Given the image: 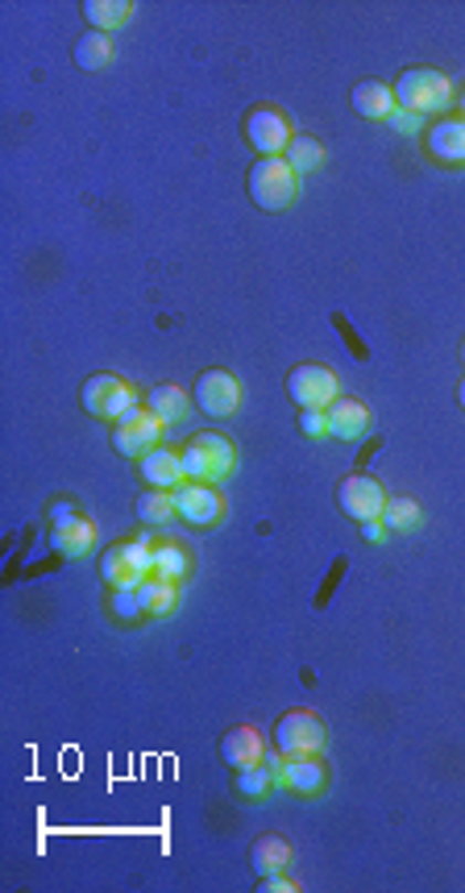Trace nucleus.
<instances>
[{"instance_id": "30", "label": "nucleus", "mask_w": 465, "mask_h": 893, "mask_svg": "<svg viewBox=\"0 0 465 893\" xmlns=\"http://www.w3.org/2000/svg\"><path fill=\"white\" fill-rule=\"evenodd\" d=\"M113 616L121 619V623H134V619L146 616L138 590H113Z\"/></svg>"}, {"instance_id": "27", "label": "nucleus", "mask_w": 465, "mask_h": 893, "mask_svg": "<svg viewBox=\"0 0 465 893\" xmlns=\"http://www.w3.org/2000/svg\"><path fill=\"white\" fill-rule=\"evenodd\" d=\"M283 158H287V167H292L295 175H311L320 162H325V146H320L316 138H308V134H295Z\"/></svg>"}, {"instance_id": "18", "label": "nucleus", "mask_w": 465, "mask_h": 893, "mask_svg": "<svg viewBox=\"0 0 465 893\" xmlns=\"http://www.w3.org/2000/svg\"><path fill=\"white\" fill-rule=\"evenodd\" d=\"M370 408L358 403V399H337V403H328V437H337V441H358L370 432Z\"/></svg>"}, {"instance_id": "24", "label": "nucleus", "mask_w": 465, "mask_h": 893, "mask_svg": "<svg viewBox=\"0 0 465 893\" xmlns=\"http://www.w3.org/2000/svg\"><path fill=\"white\" fill-rule=\"evenodd\" d=\"M278 786L275 769L266 765V760H258V765H245V769H237V781H233V790H237V798H250V802H258V798H266V794Z\"/></svg>"}, {"instance_id": "9", "label": "nucleus", "mask_w": 465, "mask_h": 893, "mask_svg": "<svg viewBox=\"0 0 465 893\" xmlns=\"http://www.w3.org/2000/svg\"><path fill=\"white\" fill-rule=\"evenodd\" d=\"M242 399H245L242 382H237V375H229V370H204V375L195 378V403L204 408V416L229 420V416H237Z\"/></svg>"}, {"instance_id": "34", "label": "nucleus", "mask_w": 465, "mask_h": 893, "mask_svg": "<svg viewBox=\"0 0 465 893\" xmlns=\"http://www.w3.org/2000/svg\"><path fill=\"white\" fill-rule=\"evenodd\" d=\"M358 528H362L366 540H382V533H387V524H382V519H366V524H358Z\"/></svg>"}, {"instance_id": "5", "label": "nucleus", "mask_w": 465, "mask_h": 893, "mask_svg": "<svg viewBox=\"0 0 465 893\" xmlns=\"http://www.w3.org/2000/svg\"><path fill=\"white\" fill-rule=\"evenodd\" d=\"M80 403L96 420H121L129 408H138V391L121 375H92L80 391Z\"/></svg>"}, {"instance_id": "22", "label": "nucleus", "mask_w": 465, "mask_h": 893, "mask_svg": "<svg viewBox=\"0 0 465 893\" xmlns=\"http://www.w3.org/2000/svg\"><path fill=\"white\" fill-rule=\"evenodd\" d=\"M141 595V607H146V616H171L175 607H179V582H171V578H158V574H150L146 582L138 586Z\"/></svg>"}, {"instance_id": "11", "label": "nucleus", "mask_w": 465, "mask_h": 893, "mask_svg": "<svg viewBox=\"0 0 465 893\" xmlns=\"http://www.w3.org/2000/svg\"><path fill=\"white\" fill-rule=\"evenodd\" d=\"M292 138L295 134L287 129V117L278 108H254L245 117V141L258 150V158H283Z\"/></svg>"}, {"instance_id": "8", "label": "nucleus", "mask_w": 465, "mask_h": 893, "mask_svg": "<svg viewBox=\"0 0 465 893\" xmlns=\"http://www.w3.org/2000/svg\"><path fill=\"white\" fill-rule=\"evenodd\" d=\"M162 437V420L150 408H129L121 420H113V449L121 458H146L150 449H158Z\"/></svg>"}, {"instance_id": "20", "label": "nucleus", "mask_w": 465, "mask_h": 893, "mask_svg": "<svg viewBox=\"0 0 465 893\" xmlns=\"http://www.w3.org/2000/svg\"><path fill=\"white\" fill-rule=\"evenodd\" d=\"M292 864V843L283 840V836H258L254 848H250V869L258 876H271V873H283Z\"/></svg>"}, {"instance_id": "36", "label": "nucleus", "mask_w": 465, "mask_h": 893, "mask_svg": "<svg viewBox=\"0 0 465 893\" xmlns=\"http://www.w3.org/2000/svg\"><path fill=\"white\" fill-rule=\"evenodd\" d=\"M462 113H465V92H462Z\"/></svg>"}, {"instance_id": "2", "label": "nucleus", "mask_w": 465, "mask_h": 893, "mask_svg": "<svg viewBox=\"0 0 465 893\" xmlns=\"http://www.w3.org/2000/svg\"><path fill=\"white\" fill-rule=\"evenodd\" d=\"M179 458H183L188 482H221L237 462V449L221 432H195L188 445L179 449Z\"/></svg>"}, {"instance_id": "6", "label": "nucleus", "mask_w": 465, "mask_h": 893, "mask_svg": "<svg viewBox=\"0 0 465 893\" xmlns=\"http://www.w3.org/2000/svg\"><path fill=\"white\" fill-rule=\"evenodd\" d=\"M275 748L283 756H320V748H325V723H320V715L308 711V706L287 711L275 727Z\"/></svg>"}, {"instance_id": "31", "label": "nucleus", "mask_w": 465, "mask_h": 893, "mask_svg": "<svg viewBox=\"0 0 465 893\" xmlns=\"http://www.w3.org/2000/svg\"><path fill=\"white\" fill-rule=\"evenodd\" d=\"M299 432L304 437H328V408H299Z\"/></svg>"}, {"instance_id": "15", "label": "nucleus", "mask_w": 465, "mask_h": 893, "mask_svg": "<svg viewBox=\"0 0 465 893\" xmlns=\"http://www.w3.org/2000/svg\"><path fill=\"white\" fill-rule=\"evenodd\" d=\"M141 482L146 486H158V491H179L188 474H183V458L175 449H150L146 458H138Z\"/></svg>"}, {"instance_id": "7", "label": "nucleus", "mask_w": 465, "mask_h": 893, "mask_svg": "<svg viewBox=\"0 0 465 893\" xmlns=\"http://www.w3.org/2000/svg\"><path fill=\"white\" fill-rule=\"evenodd\" d=\"M287 399L295 408H328L341 399V378L332 375L328 366H316V361H304L287 375Z\"/></svg>"}, {"instance_id": "10", "label": "nucleus", "mask_w": 465, "mask_h": 893, "mask_svg": "<svg viewBox=\"0 0 465 893\" xmlns=\"http://www.w3.org/2000/svg\"><path fill=\"white\" fill-rule=\"evenodd\" d=\"M175 507H179V519L191 528H212L224 516V498L212 482H183L175 491Z\"/></svg>"}, {"instance_id": "4", "label": "nucleus", "mask_w": 465, "mask_h": 893, "mask_svg": "<svg viewBox=\"0 0 465 893\" xmlns=\"http://www.w3.org/2000/svg\"><path fill=\"white\" fill-rule=\"evenodd\" d=\"M295 188H299V175L287 167V158H258L250 167V200L266 212H278L295 200Z\"/></svg>"}, {"instance_id": "35", "label": "nucleus", "mask_w": 465, "mask_h": 893, "mask_svg": "<svg viewBox=\"0 0 465 893\" xmlns=\"http://www.w3.org/2000/svg\"><path fill=\"white\" fill-rule=\"evenodd\" d=\"M457 403H462V408H465V378H462V382H457Z\"/></svg>"}, {"instance_id": "1", "label": "nucleus", "mask_w": 465, "mask_h": 893, "mask_svg": "<svg viewBox=\"0 0 465 893\" xmlns=\"http://www.w3.org/2000/svg\"><path fill=\"white\" fill-rule=\"evenodd\" d=\"M155 574V545L150 540H117L101 557V582L113 590H138Z\"/></svg>"}, {"instance_id": "19", "label": "nucleus", "mask_w": 465, "mask_h": 893, "mask_svg": "<svg viewBox=\"0 0 465 893\" xmlns=\"http://www.w3.org/2000/svg\"><path fill=\"white\" fill-rule=\"evenodd\" d=\"M349 104H353V113L366 120H387L399 108L395 92L387 84H379V80H358L353 92H349Z\"/></svg>"}, {"instance_id": "16", "label": "nucleus", "mask_w": 465, "mask_h": 893, "mask_svg": "<svg viewBox=\"0 0 465 893\" xmlns=\"http://www.w3.org/2000/svg\"><path fill=\"white\" fill-rule=\"evenodd\" d=\"M429 155L445 167H465V117H448L432 125Z\"/></svg>"}, {"instance_id": "13", "label": "nucleus", "mask_w": 465, "mask_h": 893, "mask_svg": "<svg viewBox=\"0 0 465 893\" xmlns=\"http://www.w3.org/2000/svg\"><path fill=\"white\" fill-rule=\"evenodd\" d=\"M51 545L59 557H87V553L96 549V528L75 507H54Z\"/></svg>"}, {"instance_id": "32", "label": "nucleus", "mask_w": 465, "mask_h": 893, "mask_svg": "<svg viewBox=\"0 0 465 893\" xmlns=\"http://www.w3.org/2000/svg\"><path fill=\"white\" fill-rule=\"evenodd\" d=\"M387 125H391V129H399V134H415V129H420V117H415V113H408V108H395V113L387 117Z\"/></svg>"}, {"instance_id": "3", "label": "nucleus", "mask_w": 465, "mask_h": 893, "mask_svg": "<svg viewBox=\"0 0 465 893\" xmlns=\"http://www.w3.org/2000/svg\"><path fill=\"white\" fill-rule=\"evenodd\" d=\"M391 92H395L399 108H408V113H415V117H424V113H441V108H448V101H453V84H448L441 71H432V67L403 71Z\"/></svg>"}, {"instance_id": "29", "label": "nucleus", "mask_w": 465, "mask_h": 893, "mask_svg": "<svg viewBox=\"0 0 465 893\" xmlns=\"http://www.w3.org/2000/svg\"><path fill=\"white\" fill-rule=\"evenodd\" d=\"M382 524L387 528H395V533H412L415 524H420V503L415 498H387V507H382Z\"/></svg>"}, {"instance_id": "33", "label": "nucleus", "mask_w": 465, "mask_h": 893, "mask_svg": "<svg viewBox=\"0 0 465 893\" xmlns=\"http://www.w3.org/2000/svg\"><path fill=\"white\" fill-rule=\"evenodd\" d=\"M258 890L262 893H271V890H275V893H295V881H287L283 873H271V876H262V881H258Z\"/></svg>"}, {"instance_id": "23", "label": "nucleus", "mask_w": 465, "mask_h": 893, "mask_svg": "<svg viewBox=\"0 0 465 893\" xmlns=\"http://www.w3.org/2000/svg\"><path fill=\"white\" fill-rule=\"evenodd\" d=\"M129 13H134V4H129V0H84L87 25H92V30H101V34H108V30L125 25V21H129Z\"/></svg>"}, {"instance_id": "14", "label": "nucleus", "mask_w": 465, "mask_h": 893, "mask_svg": "<svg viewBox=\"0 0 465 893\" xmlns=\"http://www.w3.org/2000/svg\"><path fill=\"white\" fill-rule=\"evenodd\" d=\"M278 786L299 794V798H316L328 786V769L320 756H287L278 769Z\"/></svg>"}, {"instance_id": "12", "label": "nucleus", "mask_w": 465, "mask_h": 893, "mask_svg": "<svg viewBox=\"0 0 465 893\" xmlns=\"http://www.w3.org/2000/svg\"><path fill=\"white\" fill-rule=\"evenodd\" d=\"M337 503H341V512L349 519H382V507H387V491H382L379 479H370V474H349V479L337 486Z\"/></svg>"}, {"instance_id": "28", "label": "nucleus", "mask_w": 465, "mask_h": 893, "mask_svg": "<svg viewBox=\"0 0 465 893\" xmlns=\"http://www.w3.org/2000/svg\"><path fill=\"white\" fill-rule=\"evenodd\" d=\"M188 549L183 545H175V540H162V545H155V574L158 578H171V582H183L188 578Z\"/></svg>"}, {"instance_id": "37", "label": "nucleus", "mask_w": 465, "mask_h": 893, "mask_svg": "<svg viewBox=\"0 0 465 893\" xmlns=\"http://www.w3.org/2000/svg\"><path fill=\"white\" fill-rule=\"evenodd\" d=\"M462 361H465V342H462Z\"/></svg>"}, {"instance_id": "17", "label": "nucleus", "mask_w": 465, "mask_h": 893, "mask_svg": "<svg viewBox=\"0 0 465 893\" xmlns=\"http://www.w3.org/2000/svg\"><path fill=\"white\" fill-rule=\"evenodd\" d=\"M221 760L237 774V769H245V765H258V760H266V744H262V736L254 732V727H233V732H224L221 739Z\"/></svg>"}, {"instance_id": "25", "label": "nucleus", "mask_w": 465, "mask_h": 893, "mask_svg": "<svg viewBox=\"0 0 465 893\" xmlns=\"http://www.w3.org/2000/svg\"><path fill=\"white\" fill-rule=\"evenodd\" d=\"M75 63L84 71H104L113 63V38L101 34V30H87V34L75 42Z\"/></svg>"}, {"instance_id": "21", "label": "nucleus", "mask_w": 465, "mask_h": 893, "mask_svg": "<svg viewBox=\"0 0 465 893\" xmlns=\"http://www.w3.org/2000/svg\"><path fill=\"white\" fill-rule=\"evenodd\" d=\"M146 408L162 420V424H179V420H188V408L191 399L183 387H175V382H162V387H155L150 396H146Z\"/></svg>"}, {"instance_id": "26", "label": "nucleus", "mask_w": 465, "mask_h": 893, "mask_svg": "<svg viewBox=\"0 0 465 893\" xmlns=\"http://www.w3.org/2000/svg\"><path fill=\"white\" fill-rule=\"evenodd\" d=\"M138 516L146 524H171L179 519V507H175V491H158V486H146L138 495Z\"/></svg>"}]
</instances>
